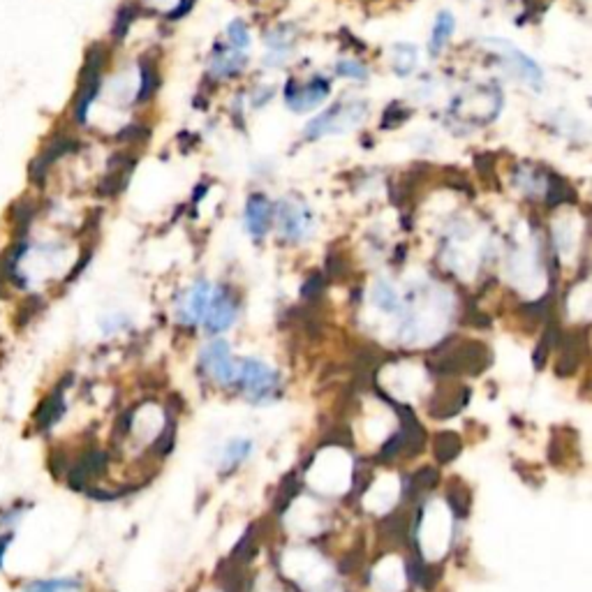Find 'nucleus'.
<instances>
[{"instance_id":"8","label":"nucleus","mask_w":592,"mask_h":592,"mask_svg":"<svg viewBox=\"0 0 592 592\" xmlns=\"http://www.w3.org/2000/svg\"><path fill=\"white\" fill-rule=\"evenodd\" d=\"M213 299V287L206 280H200L188 292V299L179 305V320L183 326H194L197 322L204 320L206 308Z\"/></svg>"},{"instance_id":"26","label":"nucleus","mask_w":592,"mask_h":592,"mask_svg":"<svg viewBox=\"0 0 592 592\" xmlns=\"http://www.w3.org/2000/svg\"><path fill=\"white\" fill-rule=\"evenodd\" d=\"M322 276L320 273H315V276H310L308 283L304 285V289H301V294H304L305 299H313V296H317V294L322 292Z\"/></svg>"},{"instance_id":"21","label":"nucleus","mask_w":592,"mask_h":592,"mask_svg":"<svg viewBox=\"0 0 592 592\" xmlns=\"http://www.w3.org/2000/svg\"><path fill=\"white\" fill-rule=\"evenodd\" d=\"M335 72H338V77L354 79V81H366L368 79L366 65L359 63L357 58H345V61H341V63L335 65Z\"/></svg>"},{"instance_id":"2","label":"nucleus","mask_w":592,"mask_h":592,"mask_svg":"<svg viewBox=\"0 0 592 592\" xmlns=\"http://www.w3.org/2000/svg\"><path fill=\"white\" fill-rule=\"evenodd\" d=\"M236 382L241 384L248 400L267 403V400H273V396L278 391L280 378L267 363L258 362V359H243L241 363H236Z\"/></svg>"},{"instance_id":"9","label":"nucleus","mask_w":592,"mask_h":592,"mask_svg":"<svg viewBox=\"0 0 592 592\" xmlns=\"http://www.w3.org/2000/svg\"><path fill=\"white\" fill-rule=\"evenodd\" d=\"M273 221V206L271 202L264 197V194H252L246 204V227L255 239H262L267 236V231L271 230Z\"/></svg>"},{"instance_id":"14","label":"nucleus","mask_w":592,"mask_h":592,"mask_svg":"<svg viewBox=\"0 0 592 592\" xmlns=\"http://www.w3.org/2000/svg\"><path fill=\"white\" fill-rule=\"evenodd\" d=\"M250 451H252L250 440H231L230 445L225 446V451H222L221 470L230 472L234 470V467H239L248 456H250Z\"/></svg>"},{"instance_id":"13","label":"nucleus","mask_w":592,"mask_h":592,"mask_svg":"<svg viewBox=\"0 0 592 592\" xmlns=\"http://www.w3.org/2000/svg\"><path fill=\"white\" fill-rule=\"evenodd\" d=\"M454 28H456V22H454V14L451 12H440L433 23V33H430V53L437 56V53L445 49V44L449 42V37L454 35Z\"/></svg>"},{"instance_id":"22","label":"nucleus","mask_w":592,"mask_h":592,"mask_svg":"<svg viewBox=\"0 0 592 592\" xmlns=\"http://www.w3.org/2000/svg\"><path fill=\"white\" fill-rule=\"evenodd\" d=\"M227 35H230L231 47L239 49V52H246V49L250 47V33H248V26L241 19H234V22L227 26Z\"/></svg>"},{"instance_id":"12","label":"nucleus","mask_w":592,"mask_h":592,"mask_svg":"<svg viewBox=\"0 0 592 592\" xmlns=\"http://www.w3.org/2000/svg\"><path fill=\"white\" fill-rule=\"evenodd\" d=\"M246 63H248V58L243 56L239 49H234V52H227V49H222V52L215 53L213 61H211V74L218 79L236 77V74L246 68Z\"/></svg>"},{"instance_id":"20","label":"nucleus","mask_w":592,"mask_h":592,"mask_svg":"<svg viewBox=\"0 0 592 592\" xmlns=\"http://www.w3.org/2000/svg\"><path fill=\"white\" fill-rule=\"evenodd\" d=\"M412 111L408 107H403L400 102H391V105L384 109L382 116V130H393V127H400L405 121H408Z\"/></svg>"},{"instance_id":"6","label":"nucleus","mask_w":592,"mask_h":592,"mask_svg":"<svg viewBox=\"0 0 592 592\" xmlns=\"http://www.w3.org/2000/svg\"><path fill=\"white\" fill-rule=\"evenodd\" d=\"M276 215H278V225L280 231L285 234V239L289 241H301L305 234H308L310 225H313V215L305 209L304 204H296V202H280L276 206Z\"/></svg>"},{"instance_id":"11","label":"nucleus","mask_w":592,"mask_h":592,"mask_svg":"<svg viewBox=\"0 0 592 592\" xmlns=\"http://www.w3.org/2000/svg\"><path fill=\"white\" fill-rule=\"evenodd\" d=\"M160 89V70H157V61L153 56H144L139 61V90H136V102L144 105L157 93Z\"/></svg>"},{"instance_id":"5","label":"nucleus","mask_w":592,"mask_h":592,"mask_svg":"<svg viewBox=\"0 0 592 592\" xmlns=\"http://www.w3.org/2000/svg\"><path fill=\"white\" fill-rule=\"evenodd\" d=\"M236 313H239V305H236L234 296H231L230 289L221 287L213 289V299H211L209 308H206L204 315V326L209 334H221V331L230 329L236 320Z\"/></svg>"},{"instance_id":"24","label":"nucleus","mask_w":592,"mask_h":592,"mask_svg":"<svg viewBox=\"0 0 592 592\" xmlns=\"http://www.w3.org/2000/svg\"><path fill=\"white\" fill-rule=\"evenodd\" d=\"M28 592H79L77 581H49V583H37Z\"/></svg>"},{"instance_id":"27","label":"nucleus","mask_w":592,"mask_h":592,"mask_svg":"<svg viewBox=\"0 0 592 592\" xmlns=\"http://www.w3.org/2000/svg\"><path fill=\"white\" fill-rule=\"evenodd\" d=\"M194 3H197V0H179V5L174 7V10L167 14L169 22H179V19H183V16L193 10Z\"/></svg>"},{"instance_id":"18","label":"nucleus","mask_w":592,"mask_h":592,"mask_svg":"<svg viewBox=\"0 0 592 592\" xmlns=\"http://www.w3.org/2000/svg\"><path fill=\"white\" fill-rule=\"evenodd\" d=\"M577 200V193L569 188L562 179L558 176H550L549 183H546V204L549 206H560L565 202Z\"/></svg>"},{"instance_id":"23","label":"nucleus","mask_w":592,"mask_h":592,"mask_svg":"<svg viewBox=\"0 0 592 592\" xmlns=\"http://www.w3.org/2000/svg\"><path fill=\"white\" fill-rule=\"evenodd\" d=\"M436 451L440 461H451V458H456V454L461 451V440H458L454 433H445V436L437 437Z\"/></svg>"},{"instance_id":"1","label":"nucleus","mask_w":592,"mask_h":592,"mask_svg":"<svg viewBox=\"0 0 592 592\" xmlns=\"http://www.w3.org/2000/svg\"><path fill=\"white\" fill-rule=\"evenodd\" d=\"M107 63V47L105 44H93L86 53V63L81 68V77H79V89L74 95V118L79 123H86L89 118V109L95 102L98 93H100L102 70Z\"/></svg>"},{"instance_id":"17","label":"nucleus","mask_w":592,"mask_h":592,"mask_svg":"<svg viewBox=\"0 0 592 592\" xmlns=\"http://www.w3.org/2000/svg\"><path fill=\"white\" fill-rule=\"evenodd\" d=\"M393 72L399 74V77H409L412 74V70L417 68V49L412 47V44H396L393 47Z\"/></svg>"},{"instance_id":"7","label":"nucleus","mask_w":592,"mask_h":592,"mask_svg":"<svg viewBox=\"0 0 592 592\" xmlns=\"http://www.w3.org/2000/svg\"><path fill=\"white\" fill-rule=\"evenodd\" d=\"M326 95H329V81L322 77H315L308 86H296L294 89V81H289L287 89H285V102L292 111H310L315 107L320 105L324 100Z\"/></svg>"},{"instance_id":"25","label":"nucleus","mask_w":592,"mask_h":592,"mask_svg":"<svg viewBox=\"0 0 592 592\" xmlns=\"http://www.w3.org/2000/svg\"><path fill=\"white\" fill-rule=\"evenodd\" d=\"M475 164H477L479 174H484V176H493V164H495V155H493V153H482V155L475 157Z\"/></svg>"},{"instance_id":"19","label":"nucleus","mask_w":592,"mask_h":592,"mask_svg":"<svg viewBox=\"0 0 592 592\" xmlns=\"http://www.w3.org/2000/svg\"><path fill=\"white\" fill-rule=\"evenodd\" d=\"M116 139L121 144H127V146H144V144L151 139V127L142 126V123H135V126H126Z\"/></svg>"},{"instance_id":"16","label":"nucleus","mask_w":592,"mask_h":592,"mask_svg":"<svg viewBox=\"0 0 592 592\" xmlns=\"http://www.w3.org/2000/svg\"><path fill=\"white\" fill-rule=\"evenodd\" d=\"M372 301L378 304V308H382L384 313H400L403 310V304H400V296L399 292L391 287L389 283H384V280H380L378 285H375V289H372Z\"/></svg>"},{"instance_id":"10","label":"nucleus","mask_w":592,"mask_h":592,"mask_svg":"<svg viewBox=\"0 0 592 592\" xmlns=\"http://www.w3.org/2000/svg\"><path fill=\"white\" fill-rule=\"evenodd\" d=\"M493 44H495V47H500V49H504V52L509 53L512 68L519 72V77L523 79L525 84H530L532 89H537V90L544 86V77H541V70H540V65L535 63V61H530V58L525 56L523 52H519V49H514V47H509V44H504V42H493Z\"/></svg>"},{"instance_id":"3","label":"nucleus","mask_w":592,"mask_h":592,"mask_svg":"<svg viewBox=\"0 0 592 592\" xmlns=\"http://www.w3.org/2000/svg\"><path fill=\"white\" fill-rule=\"evenodd\" d=\"M366 116V105L363 102H352L350 107H345L343 102L334 105L331 109H326L324 114H320L317 118L305 126V139H320V136L329 135V132H343L350 126H359Z\"/></svg>"},{"instance_id":"4","label":"nucleus","mask_w":592,"mask_h":592,"mask_svg":"<svg viewBox=\"0 0 592 592\" xmlns=\"http://www.w3.org/2000/svg\"><path fill=\"white\" fill-rule=\"evenodd\" d=\"M202 366L222 387H230V384L236 382V363L225 341L209 343L202 350Z\"/></svg>"},{"instance_id":"15","label":"nucleus","mask_w":592,"mask_h":592,"mask_svg":"<svg viewBox=\"0 0 592 592\" xmlns=\"http://www.w3.org/2000/svg\"><path fill=\"white\" fill-rule=\"evenodd\" d=\"M139 12H142V7L136 5V3H127V5L118 7V12H116V19H114V26H111V35H114L116 42L126 40L127 31H130V26L135 23L136 16H139Z\"/></svg>"}]
</instances>
